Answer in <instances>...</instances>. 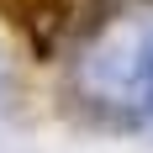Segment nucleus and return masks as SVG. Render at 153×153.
<instances>
[{
  "label": "nucleus",
  "mask_w": 153,
  "mask_h": 153,
  "mask_svg": "<svg viewBox=\"0 0 153 153\" xmlns=\"http://www.w3.org/2000/svg\"><path fill=\"white\" fill-rule=\"evenodd\" d=\"M63 21H69V37H85V32L100 21V11H106V0H58Z\"/></svg>",
  "instance_id": "f257e3e1"
}]
</instances>
